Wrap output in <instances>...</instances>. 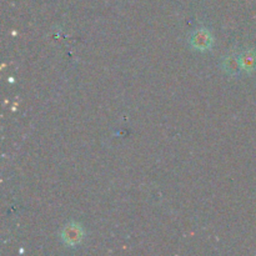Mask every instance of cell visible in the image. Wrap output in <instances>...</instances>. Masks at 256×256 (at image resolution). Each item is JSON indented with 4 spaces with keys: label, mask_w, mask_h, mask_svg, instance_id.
I'll return each mask as SVG.
<instances>
[{
    "label": "cell",
    "mask_w": 256,
    "mask_h": 256,
    "mask_svg": "<svg viewBox=\"0 0 256 256\" xmlns=\"http://www.w3.org/2000/svg\"><path fill=\"white\" fill-rule=\"evenodd\" d=\"M84 236V228H82V224L75 222H69V224L65 225L62 230V234H60L62 242H64L65 245H68V246L72 248H75L78 246V245L82 244Z\"/></svg>",
    "instance_id": "cell-1"
},
{
    "label": "cell",
    "mask_w": 256,
    "mask_h": 256,
    "mask_svg": "<svg viewBox=\"0 0 256 256\" xmlns=\"http://www.w3.org/2000/svg\"><path fill=\"white\" fill-rule=\"evenodd\" d=\"M189 42L192 49L204 52V50L212 49V44H214V36H212V34L209 30L205 29V28H202V29L195 30L190 35Z\"/></svg>",
    "instance_id": "cell-2"
},
{
    "label": "cell",
    "mask_w": 256,
    "mask_h": 256,
    "mask_svg": "<svg viewBox=\"0 0 256 256\" xmlns=\"http://www.w3.org/2000/svg\"><path fill=\"white\" fill-rule=\"evenodd\" d=\"M222 68L224 69V72H226V74L232 75V76L239 75L240 72H242V65H240L239 55L232 54L225 56L224 59L222 60Z\"/></svg>",
    "instance_id": "cell-3"
},
{
    "label": "cell",
    "mask_w": 256,
    "mask_h": 256,
    "mask_svg": "<svg viewBox=\"0 0 256 256\" xmlns=\"http://www.w3.org/2000/svg\"><path fill=\"white\" fill-rule=\"evenodd\" d=\"M240 65L242 72L252 74L256 70V52L255 50H245L239 54Z\"/></svg>",
    "instance_id": "cell-4"
}]
</instances>
